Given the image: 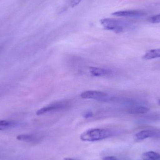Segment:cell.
I'll use <instances>...</instances> for the list:
<instances>
[{
	"label": "cell",
	"mask_w": 160,
	"mask_h": 160,
	"mask_svg": "<svg viewBox=\"0 0 160 160\" xmlns=\"http://www.w3.org/2000/svg\"><path fill=\"white\" fill-rule=\"evenodd\" d=\"M112 135V132L109 130L92 128L82 132L80 135V139L83 142H97L107 139Z\"/></svg>",
	"instance_id": "cell-1"
},
{
	"label": "cell",
	"mask_w": 160,
	"mask_h": 160,
	"mask_svg": "<svg viewBox=\"0 0 160 160\" xmlns=\"http://www.w3.org/2000/svg\"><path fill=\"white\" fill-rule=\"evenodd\" d=\"M101 24L106 30H111L116 33L123 32L129 25L128 22L113 18H104L100 21Z\"/></svg>",
	"instance_id": "cell-2"
},
{
	"label": "cell",
	"mask_w": 160,
	"mask_h": 160,
	"mask_svg": "<svg viewBox=\"0 0 160 160\" xmlns=\"http://www.w3.org/2000/svg\"><path fill=\"white\" fill-rule=\"evenodd\" d=\"M80 96L82 98L96 100L102 102L107 101L110 99V97L107 93L97 90L84 91L81 93Z\"/></svg>",
	"instance_id": "cell-3"
},
{
	"label": "cell",
	"mask_w": 160,
	"mask_h": 160,
	"mask_svg": "<svg viewBox=\"0 0 160 160\" xmlns=\"http://www.w3.org/2000/svg\"><path fill=\"white\" fill-rule=\"evenodd\" d=\"M68 104L66 102H55L39 109L36 112V114L37 115H41L50 112L63 110L68 107Z\"/></svg>",
	"instance_id": "cell-4"
},
{
	"label": "cell",
	"mask_w": 160,
	"mask_h": 160,
	"mask_svg": "<svg viewBox=\"0 0 160 160\" xmlns=\"http://www.w3.org/2000/svg\"><path fill=\"white\" fill-rule=\"evenodd\" d=\"M146 14L145 11L140 10H128L116 11L112 15L118 17L125 18H140L143 17Z\"/></svg>",
	"instance_id": "cell-5"
},
{
	"label": "cell",
	"mask_w": 160,
	"mask_h": 160,
	"mask_svg": "<svg viewBox=\"0 0 160 160\" xmlns=\"http://www.w3.org/2000/svg\"><path fill=\"white\" fill-rule=\"evenodd\" d=\"M89 72L94 77H101L108 76L111 73V71L105 68L91 67L89 69Z\"/></svg>",
	"instance_id": "cell-6"
},
{
	"label": "cell",
	"mask_w": 160,
	"mask_h": 160,
	"mask_svg": "<svg viewBox=\"0 0 160 160\" xmlns=\"http://www.w3.org/2000/svg\"><path fill=\"white\" fill-rule=\"evenodd\" d=\"M149 110V108L146 106L136 105L130 108L128 112L132 114H142L147 113Z\"/></svg>",
	"instance_id": "cell-7"
},
{
	"label": "cell",
	"mask_w": 160,
	"mask_h": 160,
	"mask_svg": "<svg viewBox=\"0 0 160 160\" xmlns=\"http://www.w3.org/2000/svg\"><path fill=\"white\" fill-rule=\"evenodd\" d=\"M158 135L157 132L151 130H143L136 133L135 136L139 140H143L147 138L154 137Z\"/></svg>",
	"instance_id": "cell-8"
},
{
	"label": "cell",
	"mask_w": 160,
	"mask_h": 160,
	"mask_svg": "<svg viewBox=\"0 0 160 160\" xmlns=\"http://www.w3.org/2000/svg\"><path fill=\"white\" fill-rule=\"evenodd\" d=\"M158 58H160V49L150 50L148 51L143 56V58L146 60Z\"/></svg>",
	"instance_id": "cell-9"
},
{
	"label": "cell",
	"mask_w": 160,
	"mask_h": 160,
	"mask_svg": "<svg viewBox=\"0 0 160 160\" xmlns=\"http://www.w3.org/2000/svg\"><path fill=\"white\" fill-rule=\"evenodd\" d=\"M142 158L143 160H159L160 155L154 151H149L144 153Z\"/></svg>",
	"instance_id": "cell-10"
},
{
	"label": "cell",
	"mask_w": 160,
	"mask_h": 160,
	"mask_svg": "<svg viewBox=\"0 0 160 160\" xmlns=\"http://www.w3.org/2000/svg\"><path fill=\"white\" fill-rule=\"evenodd\" d=\"M15 123L7 120H0V131L4 130L15 126Z\"/></svg>",
	"instance_id": "cell-11"
},
{
	"label": "cell",
	"mask_w": 160,
	"mask_h": 160,
	"mask_svg": "<svg viewBox=\"0 0 160 160\" xmlns=\"http://www.w3.org/2000/svg\"><path fill=\"white\" fill-rule=\"evenodd\" d=\"M33 139V136L30 134H21L17 137V140L21 141H31Z\"/></svg>",
	"instance_id": "cell-12"
},
{
	"label": "cell",
	"mask_w": 160,
	"mask_h": 160,
	"mask_svg": "<svg viewBox=\"0 0 160 160\" xmlns=\"http://www.w3.org/2000/svg\"><path fill=\"white\" fill-rule=\"evenodd\" d=\"M149 21L153 23H160V14L152 16L149 18Z\"/></svg>",
	"instance_id": "cell-13"
},
{
	"label": "cell",
	"mask_w": 160,
	"mask_h": 160,
	"mask_svg": "<svg viewBox=\"0 0 160 160\" xmlns=\"http://www.w3.org/2000/svg\"><path fill=\"white\" fill-rule=\"evenodd\" d=\"M82 1V0H72L71 2V6L72 7H74L76 6L79 4L80 2Z\"/></svg>",
	"instance_id": "cell-14"
},
{
	"label": "cell",
	"mask_w": 160,
	"mask_h": 160,
	"mask_svg": "<svg viewBox=\"0 0 160 160\" xmlns=\"http://www.w3.org/2000/svg\"><path fill=\"white\" fill-rule=\"evenodd\" d=\"M102 160H118L116 158L112 156H107L104 157L102 158Z\"/></svg>",
	"instance_id": "cell-15"
},
{
	"label": "cell",
	"mask_w": 160,
	"mask_h": 160,
	"mask_svg": "<svg viewBox=\"0 0 160 160\" xmlns=\"http://www.w3.org/2000/svg\"><path fill=\"white\" fill-rule=\"evenodd\" d=\"M92 113H91V112H88L85 114L84 117L86 118H89L90 117L92 116Z\"/></svg>",
	"instance_id": "cell-16"
},
{
	"label": "cell",
	"mask_w": 160,
	"mask_h": 160,
	"mask_svg": "<svg viewBox=\"0 0 160 160\" xmlns=\"http://www.w3.org/2000/svg\"><path fill=\"white\" fill-rule=\"evenodd\" d=\"M64 160H77L76 159H74L71 158H65L64 159Z\"/></svg>",
	"instance_id": "cell-17"
},
{
	"label": "cell",
	"mask_w": 160,
	"mask_h": 160,
	"mask_svg": "<svg viewBox=\"0 0 160 160\" xmlns=\"http://www.w3.org/2000/svg\"><path fill=\"white\" fill-rule=\"evenodd\" d=\"M158 103H159V104H160V99L159 100Z\"/></svg>",
	"instance_id": "cell-18"
}]
</instances>
